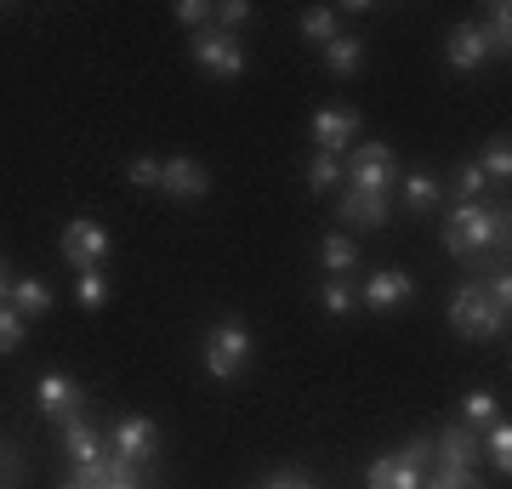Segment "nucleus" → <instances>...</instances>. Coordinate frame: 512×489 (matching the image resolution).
<instances>
[{"instance_id":"f257e3e1","label":"nucleus","mask_w":512,"mask_h":489,"mask_svg":"<svg viewBox=\"0 0 512 489\" xmlns=\"http://www.w3.org/2000/svg\"><path fill=\"white\" fill-rule=\"evenodd\" d=\"M507 234H512V217L507 205L495 200H456L450 217H444V251L461 256V262H484L490 251H507Z\"/></svg>"},{"instance_id":"f03ea898","label":"nucleus","mask_w":512,"mask_h":489,"mask_svg":"<svg viewBox=\"0 0 512 489\" xmlns=\"http://www.w3.org/2000/svg\"><path fill=\"white\" fill-rule=\"evenodd\" d=\"M450 330L467 336V342H495V336H507V308H495L484 285L473 279V285H461L450 296Z\"/></svg>"},{"instance_id":"7ed1b4c3","label":"nucleus","mask_w":512,"mask_h":489,"mask_svg":"<svg viewBox=\"0 0 512 489\" xmlns=\"http://www.w3.org/2000/svg\"><path fill=\"white\" fill-rule=\"evenodd\" d=\"M251 353H256V342H251V330L239 325V319H222V325L205 330V376H217V381L245 376Z\"/></svg>"},{"instance_id":"20e7f679","label":"nucleus","mask_w":512,"mask_h":489,"mask_svg":"<svg viewBox=\"0 0 512 489\" xmlns=\"http://www.w3.org/2000/svg\"><path fill=\"white\" fill-rule=\"evenodd\" d=\"M342 177L359 194H393L399 188V160H393L387 143H353V160L342 165Z\"/></svg>"},{"instance_id":"39448f33","label":"nucleus","mask_w":512,"mask_h":489,"mask_svg":"<svg viewBox=\"0 0 512 489\" xmlns=\"http://www.w3.org/2000/svg\"><path fill=\"white\" fill-rule=\"evenodd\" d=\"M63 262H69L74 273H92V268H103L109 262V251H114V239H109V228L97 217H74V222H63Z\"/></svg>"},{"instance_id":"423d86ee","label":"nucleus","mask_w":512,"mask_h":489,"mask_svg":"<svg viewBox=\"0 0 512 489\" xmlns=\"http://www.w3.org/2000/svg\"><path fill=\"white\" fill-rule=\"evenodd\" d=\"M35 404L46 421H69V416H92V387L74 376H57V370H46V376L35 381Z\"/></svg>"},{"instance_id":"0eeeda50","label":"nucleus","mask_w":512,"mask_h":489,"mask_svg":"<svg viewBox=\"0 0 512 489\" xmlns=\"http://www.w3.org/2000/svg\"><path fill=\"white\" fill-rule=\"evenodd\" d=\"M188 46H194V63H200L211 80H239V74H245V40L222 35L217 23H211V29H200Z\"/></svg>"},{"instance_id":"6e6552de","label":"nucleus","mask_w":512,"mask_h":489,"mask_svg":"<svg viewBox=\"0 0 512 489\" xmlns=\"http://www.w3.org/2000/svg\"><path fill=\"white\" fill-rule=\"evenodd\" d=\"M416 302V279L404 268H376L359 285V308H370V313H399V308H410Z\"/></svg>"},{"instance_id":"1a4fd4ad","label":"nucleus","mask_w":512,"mask_h":489,"mask_svg":"<svg viewBox=\"0 0 512 489\" xmlns=\"http://www.w3.org/2000/svg\"><path fill=\"white\" fill-rule=\"evenodd\" d=\"M359 109H348V103H325V109H313V148L319 154H342V148L359 143Z\"/></svg>"},{"instance_id":"9d476101","label":"nucleus","mask_w":512,"mask_h":489,"mask_svg":"<svg viewBox=\"0 0 512 489\" xmlns=\"http://www.w3.org/2000/svg\"><path fill=\"white\" fill-rule=\"evenodd\" d=\"M109 450L126 455L131 467H148L154 450H160V427H154L148 416H120L114 421V433H109Z\"/></svg>"},{"instance_id":"9b49d317","label":"nucleus","mask_w":512,"mask_h":489,"mask_svg":"<svg viewBox=\"0 0 512 489\" xmlns=\"http://www.w3.org/2000/svg\"><path fill=\"white\" fill-rule=\"evenodd\" d=\"M160 194H171V200H205V194H211V171H205L194 154L160 160Z\"/></svg>"},{"instance_id":"f8f14e48","label":"nucleus","mask_w":512,"mask_h":489,"mask_svg":"<svg viewBox=\"0 0 512 489\" xmlns=\"http://www.w3.org/2000/svg\"><path fill=\"white\" fill-rule=\"evenodd\" d=\"M478 461H484V444H478V433L461 421V427H444L439 438H433V467H456V472H478Z\"/></svg>"},{"instance_id":"ddd939ff","label":"nucleus","mask_w":512,"mask_h":489,"mask_svg":"<svg viewBox=\"0 0 512 489\" xmlns=\"http://www.w3.org/2000/svg\"><path fill=\"white\" fill-rule=\"evenodd\" d=\"M336 217L348 228H387L393 217V194H359V188H342L336 194Z\"/></svg>"},{"instance_id":"4468645a","label":"nucleus","mask_w":512,"mask_h":489,"mask_svg":"<svg viewBox=\"0 0 512 489\" xmlns=\"http://www.w3.org/2000/svg\"><path fill=\"white\" fill-rule=\"evenodd\" d=\"M444 63H450V69H484V63H490V46H484V29H478V23H456V29H450V40H444Z\"/></svg>"},{"instance_id":"2eb2a0df","label":"nucleus","mask_w":512,"mask_h":489,"mask_svg":"<svg viewBox=\"0 0 512 489\" xmlns=\"http://www.w3.org/2000/svg\"><path fill=\"white\" fill-rule=\"evenodd\" d=\"M63 427V450H69L74 467H86V461H97V455L109 450V438L92 427V416H69V421H57Z\"/></svg>"},{"instance_id":"dca6fc26","label":"nucleus","mask_w":512,"mask_h":489,"mask_svg":"<svg viewBox=\"0 0 512 489\" xmlns=\"http://www.w3.org/2000/svg\"><path fill=\"white\" fill-rule=\"evenodd\" d=\"M399 200L410 205V211H439L444 205V182L433 177V171H404L399 177Z\"/></svg>"},{"instance_id":"f3484780","label":"nucleus","mask_w":512,"mask_h":489,"mask_svg":"<svg viewBox=\"0 0 512 489\" xmlns=\"http://www.w3.org/2000/svg\"><path fill=\"white\" fill-rule=\"evenodd\" d=\"M421 478H427V472L404 467L399 455H376V461H370V472H365L370 489H421Z\"/></svg>"},{"instance_id":"a211bd4d","label":"nucleus","mask_w":512,"mask_h":489,"mask_svg":"<svg viewBox=\"0 0 512 489\" xmlns=\"http://www.w3.org/2000/svg\"><path fill=\"white\" fill-rule=\"evenodd\" d=\"M325 69L336 74V80H353V74L365 69V35H336L325 46Z\"/></svg>"},{"instance_id":"6ab92c4d","label":"nucleus","mask_w":512,"mask_h":489,"mask_svg":"<svg viewBox=\"0 0 512 489\" xmlns=\"http://www.w3.org/2000/svg\"><path fill=\"white\" fill-rule=\"evenodd\" d=\"M478 29H484V46H490V57H507V52H512V12H507V0H490Z\"/></svg>"},{"instance_id":"aec40b11","label":"nucleus","mask_w":512,"mask_h":489,"mask_svg":"<svg viewBox=\"0 0 512 489\" xmlns=\"http://www.w3.org/2000/svg\"><path fill=\"white\" fill-rule=\"evenodd\" d=\"M6 308H18L23 319L52 313V285H46V279H18V285H12V296H6Z\"/></svg>"},{"instance_id":"412c9836","label":"nucleus","mask_w":512,"mask_h":489,"mask_svg":"<svg viewBox=\"0 0 512 489\" xmlns=\"http://www.w3.org/2000/svg\"><path fill=\"white\" fill-rule=\"evenodd\" d=\"M336 35H342V12H336V6H308V12H302V40H308V46L325 52Z\"/></svg>"},{"instance_id":"4be33fe9","label":"nucleus","mask_w":512,"mask_h":489,"mask_svg":"<svg viewBox=\"0 0 512 489\" xmlns=\"http://www.w3.org/2000/svg\"><path fill=\"white\" fill-rule=\"evenodd\" d=\"M478 171H484V182H490V188H507V177H512V143L507 137H490V143H484V154H478Z\"/></svg>"},{"instance_id":"5701e85b","label":"nucleus","mask_w":512,"mask_h":489,"mask_svg":"<svg viewBox=\"0 0 512 489\" xmlns=\"http://www.w3.org/2000/svg\"><path fill=\"white\" fill-rule=\"evenodd\" d=\"M319 262H325L336 279H348V273L359 268V245H353L348 234H325V239H319Z\"/></svg>"},{"instance_id":"b1692460","label":"nucleus","mask_w":512,"mask_h":489,"mask_svg":"<svg viewBox=\"0 0 512 489\" xmlns=\"http://www.w3.org/2000/svg\"><path fill=\"white\" fill-rule=\"evenodd\" d=\"M478 444H484V461L507 478V472H512V427H507V421H490V427L478 433Z\"/></svg>"},{"instance_id":"393cba45","label":"nucleus","mask_w":512,"mask_h":489,"mask_svg":"<svg viewBox=\"0 0 512 489\" xmlns=\"http://www.w3.org/2000/svg\"><path fill=\"white\" fill-rule=\"evenodd\" d=\"M461 421H467L473 433H484L490 421H501V399H495L490 387H473V393L461 399Z\"/></svg>"},{"instance_id":"a878e982","label":"nucleus","mask_w":512,"mask_h":489,"mask_svg":"<svg viewBox=\"0 0 512 489\" xmlns=\"http://www.w3.org/2000/svg\"><path fill=\"white\" fill-rule=\"evenodd\" d=\"M109 273L103 268H92V273H74V302H80V308L86 313H97V308H109Z\"/></svg>"},{"instance_id":"bb28decb","label":"nucleus","mask_w":512,"mask_h":489,"mask_svg":"<svg viewBox=\"0 0 512 489\" xmlns=\"http://www.w3.org/2000/svg\"><path fill=\"white\" fill-rule=\"evenodd\" d=\"M319 308H325L330 319H348V313H359V285H353V279H330V285L319 290Z\"/></svg>"},{"instance_id":"cd10ccee","label":"nucleus","mask_w":512,"mask_h":489,"mask_svg":"<svg viewBox=\"0 0 512 489\" xmlns=\"http://www.w3.org/2000/svg\"><path fill=\"white\" fill-rule=\"evenodd\" d=\"M336 182H342V160H336V154H313L308 160V188L313 194H330Z\"/></svg>"},{"instance_id":"c85d7f7f","label":"nucleus","mask_w":512,"mask_h":489,"mask_svg":"<svg viewBox=\"0 0 512 489\" xmlns=\"http://www.w3.org/2000/svg\"><path fill=\"white\" fill-rule=\"evenodd\" d=\"M421 489H484L478 484V472H456V467H427Z\"/></svg>"},{"instance_id":"c756f323","label":"nucleus","mask_w":512,"mask_h":489,"mask_svg":"<svg viewBox=\"0 0 512 489\" xmlns=\"http://www.w3.org/2000/svg\"><path fill=\"white\" fill-rule=\"evenodd\" d=\"M211 23H217L222 35H239V29L251 23V6H245V0H222V6H211Z\"/></svg>"},{"instance_id":"7c9ffc66","label":"nucleus","mask_w":512,"mask_h":489,"mask_svg":"<svg viewBox=\"0 0 512 489\" xmlns=\"http://www.w3.org/2000/svg\"><path fill=\"white\" fill-rule=\"evenodd\" d=\"M23 330H29V319H23L18 308H0V359L23 347Z\"/></svg>"},{"instance_id":"2f4dec72","label":"nucleus","mask_w":512,"mask_h":489,"mask_svg":"<svg viewBox=\"0 0 512 489\" xmlns=\"http://www.w3.org/2000/svg\"><path fill=\"white\" fill-rule=\"evenodd\" d=\"M171 18L200 35V29H211V6H205V0H177V6H171Z\"/></svg>"},{"instance_id":"473e14b6","label":"nucleus","mask_w":512,"mask_h":489,"mask_svg":"<svg viewBox=\"0 0 512 489\" xmlns=\"http://www.w3.org/2000/svg\"><path fill=\"white\" fill-rule=\"evenodd\" d=\"M126 182L131 188H160V160H154V154H137V160L126 165Z\"/></svg>"},{"instance_id":"72a5a7b5","label":"nucleus","mask_w":512,"mask_h":489,"mask_svg":"<svg viewBox=\"0 0 512 489\" xmlns=\"http://www.w3.org/2000/svg\"><path fill=\"white\" fill-rule=\"evenodd\" d=\"M404 461V467H416V472H427L433 467V438H410V444H399V450H393Z\"/></svg>"},{"instance_id":"f704fd0d","label":"nucleus","mask_w":512,"mask_h":489,"mask_svg":"<svg viewBox=\"0 0 512 489\" xmlns=\"http://www.w3.org/2000/svg\"><path fill=\"white\" fill-rule=\"evenodd\" d=\"M456 188H461V200H490V182H484V171H478V165H461Z\"/></svg>"},{"instance_id":"c9c22d12","label":"nucleus","mask_w":512,"mask_h":489,"mask_svg":"<svg viewBox=\"0 0 512 489\" xmlns=\"http://www.w3.org/2000/svg\"><path fill=\"white\" fill-rule=\"evenodd\" d=\"M262 489H319V484H313L308 472H296V467H285V472H274V478H268V484H262Z\"/></svg>"},{"instance_id":"e433bc0d","label":"nucleus","mask_w":512,"mask_h":489,"mask_svg":"<svg viewBox=\"0 0 512 489\" xmlns=\"http://www.w3.org/2000/svg\"><path fill=\"white\" fill-rule=\"evenodd\" d=\"M0 489H23V455L12 450V461L0 467Z\"/></svg>"},{"instance_id":"4c0bfd02","label":"nucleus","mask_w":512,"mask_h":489,"mask_svg":"<svg viewBox=\"0 0 512 489\" xmlns=\"http://www.w3.org/2000/svg\"><path fill=\"white\" fill-rule=\"evenodd\" d=\"M12 285H18V273H12V262L0 256V308H6V296H12Z\"/></svg>"},{"instance_id":"58836bf2","label":"nucleus","mask_w":512,"mask_h":489,"mask_svg":"<svg viewBox=\"0 0 512 489\" xmlns=\"http://www.w3.org/2000/svg\"><path fill=\"white\" fill-rule=\"evenodd\" d=\"M6 461H12V444H6V438H0V467H6Z\"/></svg>"},{"instance_id":"ea45409f","label":"nucleus","mask_w":512,"mask_h":489,"mask_svg":"<svg viewBox=\"0 0 512 489\" xmlns=\"http://www.w3.org/2000/svg\"><path fill=\"white\" fill-rule=\"evenodd\" d=\"M109 489H143V478H137V484H109Z\"/></svg>"},{"instance_id":"a19ab883","label":"nucleus","mask_w":512,"mask_h":489,"mask_svg":"<svg viewBox=\"0 0 512 489\" xmlns=\"http://www.w3.org/2000/svg\"><path fill=\"white\" fill-rule=\"evenodd\" d=\"M63 489H74V484H63Z\"/></svg>"}]
</instances>
